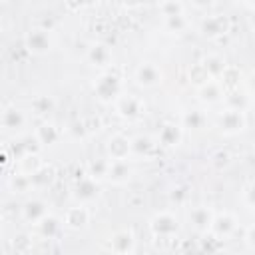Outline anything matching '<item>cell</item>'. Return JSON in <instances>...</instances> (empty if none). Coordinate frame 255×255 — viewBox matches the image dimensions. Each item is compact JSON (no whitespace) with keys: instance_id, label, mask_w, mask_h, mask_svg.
I'll use <instances>...</instances> for the list:
<instances>
[{"instance_id":"cell-1","label":"cell","mask_w":255,"mask_h":255,"mask_svg":"<svg viewBox=\"0 0 255 255\" xmlns=\"http://www.w3.org/2000/svg\"><path fill=\"white\" fill-rule=\"evenodd\" d=\"M94 90H96V96H98L102 102H112V100H116L118 94H120V80H118V76H114V74H104V76L96 82Z\"/></svg>"},{"instance_id":"cell-2","label":"cell","mask_w":255,"mask_h":255,"mask_svg":"<svg viewBox=\"0 0 255 255\" xmlns=\"http://www.w3.org/2000/svg\"><path fill=\"white\" fill-rule=\"evenodd\" d=\"M151 231L155 237H171L177 231V219L171 213H157L151 219Z\"/></svg>"},{"instance_id":"cell-3","label":"cell","mask_w":255,"mask_h":255,"mask_svg":"<svg viewBox=\"0 0 255 255\" xmlns=\"http://www.w3.org/2000/svg\"><path fill=\"white\" fill-rule=\"evenodd\" d=\"M110 249L114 253H133L135 249V237L129 229H120L110 239Z\"/></svg>"},{"instance_id":"cell-4","label":"cell","mask_w":255,"mask_h":255,"mask_svg":"<svg viewBox=\"0 0 255 255\" xmlns=\"http://www.w3.org/2000/svg\"><path fill=\"white\" fill-rule=\"evenodd\" d=\"M26 48L32 54H44L50 50V36L46 30H32L26 36Z\"/></svg>"},{"instance_id":"cell-5","label":"cell","mask_w":255,"mask_h":255,"mask_svg":"<svg viewBox=\"0 0 255 255\" xmlns=\"http://www.w3.org/2000/svg\"><path fill=\"white\" fill-rule=\"evenodd\" d=\"M201 30L205 36L215 38V36H223L229 32V20L227 16H211L201 24Z\"/></svg>"},{"instance_id":"cell-6","label":"cell","mask_w":255,"mask_h":255,"mask_svg":"<svg viewBox=\"0 0 255 255\" xmlns=\"http://www.w3.org/2000/svg\"><path fill=\"white\" fill-rule=\"evenodd\" d=\"M135 80H137L139 86L151 88V86H155V84L161 82V70H159L157 66H153V64H143V66L137 70Z\"/></svg>"},{"instance_id":"cell-7","label":"cell","mask_w":255,"mask_h":255,"mask_svg":"<svg viewBox=\"0 0 255 255\" xmlns=\"http://www.w3.org/2000/svg\"><path fill=\"white\" fill-rule=\"evenodd\" d=\"M219 126H221V129L227 131V133L241 131V129L245 128V118H243L241 110H229V112H225V114L221 116Z\"/></svg>"},{"instance_id":"cell-8","label":"cell","mask_w":255,"mask_h":255,"mask_svg":"<svg viewBox=\"0 0 255 255\" xmlns=\"http://www.w3.org/2000/svg\"><path fill=\"white\" fill-rule=\"evenodd\" d=\"M118 112L124 118L133 120V118H137L143 112V104L137 98H133V96H124V98L118 100Z\"/></svg>"},{"instance_id":"cell-9","label":"cell","mask_w":255,"mask_h":255,"mask_svg":"<svg viewBox=\"0 0 255 255\" xmlns=\"http://www.w3.org/2000/svg\"><path fill=\"white\" fill-rule=\"evenodd\" d=\"M88 219H90V215H88V209L86 207H70L68 211H66V215H64V223H66V227H70V229H84L86 227V223H88Z\"/></svg>"},{"instance_id":"cell-10","label":"cell","mask_w":255,"mask_h":255,"mask_svg":"<svg viewBox=\"0 0 255 255\" xmlns=\"http://www.w3.org/2000/svg\"><path fill=\"white\" fill-rule=\"evenodd\" d=\"M213 217L215 215L207 207H195L189 213V221L193 223V227L197 231H209L211 229V223H213Z\"/></svg>"},{"instance_id":"cell-11","label":"cell","mask_w":255,"mask_h":255,"mask_svg":"<svg viewBox=\"0 0 255 255\" xmlns=\"http://www.w3.org/2000/svg\"><path fill=\"white\" fill-rule=\"evenodd\" d=\"M108 149H110L112 159H126L128 153L131 151V141H129L126 135H114V137L110 139Z\"/></svg>"},{"instance_id":"cell-12","label":"cell","mask_w":255,"mask_h":255,"mask_svg":"<svg viewBox=\"0 0 255 255\" xmlns=\"http://www.w3.org/2000/svg\"><path fill=\"white\" fill-rule=\"evenodd\" d=\"M22 213H24V219H26V221L38 223V221H42V219L48 215V209H46V203H44V201L32 199V201H28V203L22 207Z\"/></svg>"},{"instance_id":"cell-13","label":"cell","mask_w":255,"mask_h":255,"mask_svg":"<svg viewBox=\"0 0 255 255\" xmlns=\"http://www.w3.org/2000/svg\"><path fill=\"white\" fill-rule=\"evenodd\" d=\"M233 229H235V219H233L229 213H223V215H215V217H213L211 231H213L215 235L225 237V235H229Z\"/></svg>"},{"instance_id":"cell-14","label":"cell","mask_w":255,"mask_h":255,"mask_svg":"<svg viewBox=\"0 0 255 255\" xmlns=\"http://www.w3.org/2000/svg\"><path fill=\"white\" fill-rule=\"evenodd\" d=\"M108 175H110V179L116 181V183L126 181V179L129 177V165H128V161H126V159H114V161L110 163Z\"/></svg>"},{"instance_id":"cell-15","label":"cell","mask_w":255,"mask_h":255,"mask_svg":"<svg viewBox=\"0 0 255 255\" xmlns=\"http://www.w3.org/2000/svg\"><path fill=\"white\" fill-rule=\"evenodd\" d=\"M38 231L44 239H54L60 233V221L52 215H46L42 221H38Z\"/></svg>"},{"instance_id":"cell-16","label":"cell","mask_w":255,"mask_h":255,"mask_svg":"<svg viewBox=\"0 0 255 255\" xmlns=\"http://www.w3.org/2000/svg\"><path fill=\"white\" fill-rule=\"evenodd\" d=\"M179 137H181V131H179V128L173 126V124H165V126L161 128V131H159V141H161V145H165V147L177 145Z\"/></svg>"},{"instance_id":"cell-17","label":"cell","mask_w":255,"mask_h":255,"mask_svg":"<svg viewBox=\"0 0 255 255\" xmlns=\"http://www.w3.org/2000/svg\"><path fill=\"white\" fill-rule=\"evenodd\" d=\"M22 124H24V116H22L20 110H16V108H6L4 110V114H2V126L6 129H16Z\"/></svg>"},{"instance_id":"cell-18","label":"cell","mask_w":255,"mask_h":255,"mask_svg":"<svg viewBox=\"0 0 255 255\" xmlns=\"http://www.w3.org/2000/svg\"><path fill=\"white\" fill-rule=\"evenodd\" d=\"M54 175H56V169L52 165H42L38 171H34L30 175V179H32L34 185H40L42 187V185H50L54 181Z\"/></svg>"},{"instance_id":"cell-19","label":"cell","mask_w":255,"mask_h":255,"mask_svg":"<svg viewBox=\"0 0 255 255\" xmlns=\"http://www.w3.org/2000/svg\"><path fill=\"white\" fill-rule=\"evenodd\" d=\"M199 96H201V100L203 102H209V104H213V102H217L223 94H221V88H219V84H215L213 80H209L207 84H203V86H199Z\"/></svg>"},{"instance_id":"cell-20","label":"cell","mask_w":255,"mask_h":255,"mask_svg":"<svg viewBox=\"0 0 255 255\" xmlns=\"http://www.w3.org/2000/svg\"><path fill=\"white\" fill-rule=\"evenodd\" d=\"M96 195H98V187H96V183H94L92 179H82V181L78 183V187H76V197H78V199L90 201V199H94Z\"/></svg>"},{"instance_id":"cell-21","label":"cell","mask_w":255,"mask_h":255,"mask_svg":"<svg viewBox=\"0 0 255 255\" xmlns=\"http://www.w3.org/2000/svg\"><path fill=\"white\" fill-rule=\"evenodd\" d=\"M189 78H191L193 84L203 86V84H207V82L211 80V74L207 72L205 64L201 62V64H193V66H191V70H189Z\"/></svg>"},{"instance_id":"cell-22","label":"cell","mask_w":255,"mask_h":255,"mask_svg":"<svg viewBox=\"0 0 255 255\" xmlns=\"http://www.w3.org/2000/svg\"><path fill=\"white\" fill-rule=\"evenodd\" d=\"M36 137L40 139V143L50 145V143H54V141L58 139V131H56V128H54L52 124H44V126H40V128H38Z\"/></svg>"},{"instance_id":"cell-23","label":"cell","mask_w":255,"mask_h":255,"mask_svg":"<svg viewBox=\"0 0 255 255\" xmlns=\"http://www.w3.org/2000/svg\"><path fill=\"white\" fill-rule=\"evenodd\" d=\"M88 58H90L94 64H98V66H104V64L110 60V52H108V48H106V46H102V44H96V46H92V48H90V54H88Z\"/></svg>"},{"instance_id":"cell-24","label":"cell","mask_w":255,"mask_h":255,"mask_svg":"<svg viewBox=\"0 0 255 255\" xmlns=\"http://www.w3.org/2000/svg\"><path fill=\"white\" fill-rule=\"evenodd\" d=\"M203 64H205L207 72L211 74V78H213V76H221V74H223V70H225V62H223L219 56H209Z\"/></svg>"},{"instance_id":"cell-25","label":"cell","mask_w":255,"mask_h":255,"mask_svg":"<svg viewBox=\"0 0 255 255\" xmlns=\"http://www.w3.org/2000/svg\"><path fill=\"white\" fill-rule=\"evenodd\" d=\"M40 167H42V163H40V159L36 157V153H26V155H24V159H22V169H24L26 175H32V173L38 171Z\"/></svg>"},{"instance_id":"cell-26","label":"cell","mask_w":255,"mask_h":255,"mask_svg":"<svg viewBox=\"0 0 255 255\" xmlns=\"http://www.w3.org/2000/svg\"><path fill=\"white\" fill-rule=\"evenodd\" d=\"M199 249H201V251H207V253L221 251V249H223V239H219V235H211V237H207V239L201 241Z\"/></svg>"},{"instance_id":"cell-27","label":"cell","mask_w":255,"mask_h":255,"mask_svg":"<svg viewBox=\"0 0 255 255\" xmlns=\"http://www.w3.org/2000/svg\"><path fill=\"white\" fill-rule=\"evenodd\" d=\"M229 153L227 151H223V149H217L213 155H211V165L215 167V169H223V167H227L229 165Z\"/></svg>"},{"instance_id":"cell-28","label":"cell","mask_w":255,"mask_h":255,"mask_svg":"<svg viewBox=\"0 0 255 255\" xmlns=\"http://www.w3.org/2000/svg\"><path fill=\"white\" fill-rule=\"evenodd\" d=\"M14 251L16 253H28V251H32V239L28 237V235H18L16 239H14Z\"/></svg>"},{"instance_id":"cell-29","label":"cell","mask_w":255,"mask_h":255,"mask_svg":"<svg viewBox=\"0 0 255 255\" xmlns=\"http://www.w3.org/2000/svg\"><path fill=\"white\" fill-rule=\"evenodd\" d=\"M149 149H151V141H149V137H137V139L131 141V151H135L137 155L147 153Z\"/></svg>"},{"instance_id":"cell-30","label":"cell","mask_w":255,"mask_h":255,"mask_svg":"<svg viewBox=\"0 0 255 255\" xmlns=\"http://www.w3.org/2000/svg\"><path fill=\"white\" fill-rule=\"evenodd\" d=\"M221 76H223V84L225 86H235L237 80H239V70L233 68V66H225V70H223Z\"/></svg>"},{"instance_id":"cell-31","label":"cell","mask_w":255,"mask_h":255,"mask_svg":"<svg viewBox=\"0 0 255 255\" xmlns=\"http://www.w3.org/2000/svg\"><path fill=\"white\" fill-rule=\"evenodd\" d=\"M203 122H205V118H203V114L197 112V110H193V112H189V114L185 116V126H187V128H201Z\"/></svg>"},{"instance_id":"cell-32","label":"cell","mask_w":255,"mask_h":255,"mask_svg":"<svg viewBox=\"0 0 255 255\" xmlns=\"http://www.w3.org/2000/svg\"><path fill=\"white\" fill-rule=\"evenodd\" d=\"M161 10H163V14H165V18H167V16H177V14H181V4H179L177 0H169V2H161Z\"/></svg>"},{"instance_id":"cell-33","label":"cell","mask_w":255,"mask_h":255,"mask_svg":"<svg viewBox=\"0 0 255 255\" xmlns=\"http://www.w3.org/2000/svg\"><path fill=\"white\" fill-rule=\"evenodd\" d=\"M52 106H54V102H52L50 98H46V96H40V98L34 102V110H36L38 114H48V112L52 110Z\"/></svg>"},{"instance_id":"cell-34","label":"cell","mask_w":255,"mask_h":255,"mask_svg":"<svg viewBox=\"0 0 255 255\" xmlns=\"http://www.w3.org/2000/svg\"><path fill=\"white\" fill-rule=\"evenodd\" d=\"M167 28H169V30H175V32L183 30V28H185L183 16H181V14H177V16H167Z\"/></svg>"},{"instance_id":"cell-35","label":"cell","mask_w":255,"mask_h":255,"mask_svg":"<svg viewBox=\"0 0 255 255\" xmlns=\"http://www.w3.org/2000/svg\"><path fill=\"white\" fill-rule=\"evenodd\" d=\"M90 169H92V175H94V177H100V175H108L110 163H106V161H94V163L90 165Z\"/></svg>"},{"instance_id":"cell-36","label":"cell","mask_w":255,"mask_h":255,"mask_svg":"<svg viewBox=\"0 0 255 255\" xmlns=\"http://www.w3.org/2000/svg\"><path fill=\"white\" fill-rule=\"evenodd\" d=\"M245 243H247L251 249H255V225L249 227V231H247V235H245Z\"/></svg>"},{"instance_id":"cell-37","label":"cell","mask_w":255,"mask_h":255,"mask_svg":"<svg viewBox=\"0 0 255 255\" xmlns=\"http://www.w3.org/2000/svg\"><path fill=\"white\" fill-rule=\"evenodd\" d=\"M66 2H68V6H70V8H74V10H76V8H80V6L92 4L94 0H66Z\"/></svg>"},{"instance_id":"cell-38","label":"cell","mask_w":255,"mask_h":255,"mask_svg":"<svg viewBox=\"0 0 255 255\" xmlns=\"http://www.w3.org/2000/svg\"><path fill=\"white\" fill-rule=\"evenodd\" d=\"M245 197H247V203L255 207V185H251V187L247 189V195H245Z\"/></svg>"},{"instance_id":"cell-39","label":"cell","mask_w":255,"mask_h":255,"mask_svg":"<svg viewBox=\"0 0 255 255\" xmlns=\"http://www.w3.org/2000/svg\"><path fill=\"white\" fill-rule=\"evenodd\" d=\"M193 2H195V6H199V8H207V6H211L213 0H193Z\"/></svg>"},{"instance_id":"cell-40","label":"cell","mask_w":255,"mask_h":255,"mask_svg":"<svg viewBox=\"0 0 255 255\" xmlns=\"http://www.w3.org/2000/svg\"><path fill=\"white\" fill-rule=\"evenodd\" d=\"M143 0H126V4L128 6H137V4H141Z\"/></svg>"},{"instance_id":"cell-41","label":"cell","mask_w":255,"mask_h":255,"mask_svg":"<svg viewBox=\"0 0 255 255\" xmlns=\"http://www.w3.org/2000/svg\"><path fill=\"white\" fill-rule=\"evenodd\" d=\"M251 86H253V90H255V74H253V78H251Z\"/></svg>"},{"instance_id":"cell-42","label":"cell","mask_w":255,"mask_h":255,"mask_svg":"<svg viewBox=\"0 0 255 255\" xmlns=\"http://www.w3.org/2000/svg\"><path fill=\"white\" fill-rule=\"evenodd\" d=\"M253 26H255V14H253Z\"/></svg>"},{"instance_id":"cell-43","label":"cell","mask_w":255,"mask_h":255,"mask_svg":"<svg viewBox=\"0 0 255 255\" xmlns=\"http://www.w3.org/2000/svg\"><path fill=\"white\" fill-rule=\"evenodd\" d=\"M161 2H169V0H161Z\"/></svg>"},{"instance_id":"cell-44","label":"cell","mask_w":255,"mask_h":255,"mask_svg":"<svg viewBox=\"0 0 255 255\" xmlns=\"http://www.w3.org/2000/svg\"><path fill=\"white\" fill-rule=\"evenodd\" d=\"M241 2H249V0H241Z\"/></svg>"}]
</instances>
